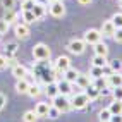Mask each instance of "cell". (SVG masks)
<instances>
[{"mask_svg": "<svg viewBox=\"0 0 122 122\" xmlns=\"http://www.w3.org/2000/svg\"><path fill=\"white\" fill-rule=\"evenodd\" d=\"M52 105L59 110L60 113H66L69 110H72V105H71V100L67 98V96L64 95H57L55 98H52Z\"/></svg>", "mask_w": 122, "mask_h": 122, "instance_id": "1", "label": "cell"}, {"mask_svg": "<svg viewBox=\"0 0 122 122\" xmlns=\"http://www.w3.org/2000/svg\"><path fill=\"white\" fill-rule=\"evenodd\" d=\"M33 57L36 60H48L50 59V48H48L45 43H38L33 46Z\"/></svg>", "mask_w": 122, "mask_h": 122, "instance_id": "2", "label": "cell"}, {"mask_svg": "<svg viewBox=\"0 0 122 122\" xmlns=\"http://www.w3.org/2000/svg\"><path fill=\"white\" fill-rule=\"evenodd\" d=\"M88 103H89V98H88L84 93H77V95L72 96V100H71L72 108H76V110H83V108H86Z\"/></svg>", "mask_w": 122, "mask_h": 122, "instance_id": "3", "label": "cell"}, {"mask_svg": "<svg viewBox=\"0 0 122 122\" xmlns=\"http://www.w3.org/2000/svg\"><path fill=\"white\" fill-rule=\"evenodd\" d=\"M48 10L53 17H62L64 14H66V7H64V2L62 0H52L50 4H48Z\"/></svg>", "mask_w": 122, "mask_h": 122, "instance_id": "4", "label": "cell"}, {"mask_svg": "<svg viewBox=\"0 0 122 122\" xmlns=\"http://www.w3.org/2000/svg\"><path fill=\"white\" fill-rule=\"evenodd\" d=\"M84 43L86 45H95V43H98L100 40H102V33H100V29H88L86 33H84Z\"/></svg>", "mask_w": 122, "mask_h": 122, "instance_id": "5", "label": "cell"}, {"mask_svg": "<svg viewBox=\"0 0 122 122\" xmlns=\"http://www.w3.org/2000/svg\"><path fill=\"white\" fill-rule=\"evenodd\" d=\"M67 48H69L71 53L81 55V53L84 52V48H86V43H84V40H71L69 45H67Z\"/></svg>", "mask_w": 122, "mask_h": 122, "instance_id": "6", "label": "cell"}, {"mask_svg": "<svg viewBox=\"0 0 122 122\" xmlns=\"http://www.w3.org/2000/svg\"><path fill=\"white\" fill-rule=\"evenodd\" d=\"M69 67H71V59H69V57L60 55L59 59L55 60V71H57V72H60V74H64V72H66Z\"/></svg>", "mask_w": 122, "mask_h": 122, "instance_id": "7", "label": "cell"}, {"mask_svg": "<svg viewBox=\"0 0 122 122\" xmlns=\"http://www.w3.org/2000/svg\"><path fill=\"white\" fill-rule=\"evenodd\" d=\"M107 77V86L110 89L117 88V86H122V74L120 72H112L110 76H105Z\"/></svg>", "mask_w": 122, "mask_h": 122, "instance_id": "8", "label": "cell"}, {"mask_svg": "<svg viewBox=\"0 0 122 122\" xmlns=\"http://www.w3.org/2000/svg\"><path fill=\"white\" fill-rule=\"evenodd\" d=\"M14 31H15V36L21 38V40H26L29 36V26L26 22H17L15 28H14Z\"/></svg>", "mask_w": 122, "mask_h": 122, "instance_id": "9", "label": "cell"}, {"mask_svg": "<svg viewBox=\"0 0 122 122\" xmlns=\"http://www.w3.org/2000/svg\"><path fill=\"white\" fill-rule=\"evenodd\" d=\"M57 86H59V93L64 95V96H69L72 93V83H69V81L64 79V77H62V81L57 83Z\"/></svg>", "mask_w": 122, "mask_h": 122, "instance_id": "10", "label": "cell"}, {"mask_svg": "<svg viewBox=\"0 0 122 122\" xmlns=\"http://www.w3.org/2000/svg\"><path fill=\"white\" fill-rule=\"evenodd\" d=\"M86 89V91H84V95L88 96V98H89V102H93V100H96V98H98V96L102 95V91H100V88H96L93 83L91 84H89L88 88H84Z\"/></svg>", "mask_w": 122, "mask_h": 122, "instance_id": "11", "label": "cell"}, {"mask_svg": "<svg viewBox=\"0 0 122 122\" xmlns=\"http://www.w3.org/2000/svg\"><path fill=\"white\" fill-rule=\"evenodd\" d=\"M115 26H113V22L112 21H105L102 24V29H100V33L102 36H113V33H115Z\"/></svg>", "mask_w": 122, "mask_h": 122, "instance_id": "12", "label": "cell"}, {"mask_svg": "<svg viewBox=\"0 0 122 122\" xmlns=\"http://www.w3.org/2000/svg\"><path fill=\"white\" fill-rule=\"evenodd\" d=\"M29 81H28V77H22V79H17V83H15V91L17 93H21V95H24V93H28V89H29Z\"/></svg>", "mask_w": 122, "mask_h": 122, "instance_id": "13", "label": "cell"}, {"mask_svg": "<svg viewBox=\"0 0 122 122\" xmlns=\"http://www.w3.org/2000/svg\"><path fill=\"white\" fill-rule=\"evenodd\" d=\"M12 76L15 79H22V77H28V69L21 66V64H17V66H14L12 67Z\"/></svg>", "mask_w": 122, "mask_h": 122, "instance_id": "14", "label": "cell"}, {"mask_svg": "<svg viewBox=\"0 0 122 122\" xmlns=\"http://www.w3.org/2000/svg\"><path fill=\"white\" fill-rule=\"evenodd\" d=\"M48 108H50V103H46V102H40V103L36 105L35 112H36V115H38V117H48Z\"/></svg>", "mask_w": 122, "mask_h": 122, "instance_id": "15", "label": "cell"}, {"mask_svg": "<svg viewBox=\"0 0 122 122\" xmlns=\"http://www.w3.org/2000/svg\"><path fill=\"white\" fill-rule=\"evenodd\" d=\"M76 84L79 86V88H88L89 84H91V77H89L88 74H77V77H76Z\"/></svg>", "mask_w": 122, "mask_h": 122, "instance_id": "16", "label": "cell"}, {"mask_svg": "<svg viewBox=\"0 0 122 122\" xmlns=\"http://www.w3.org/2000/svg\"><path fill=\"white\" fill-rule=\"evenodd\" d=\"M45 93L48 98H55L59 93V86H57V83H46V88H45Z\"/></svg>", "mask_w": 122, "mask_h": 122, "instance_id": "17", "label": "cell"}, {"mask_svg": "<svg viewBox=\"0 0 122 122\" xmlns=\"http://www.w3.org/2000/svg\"><path fill=\"white\" fill-rule=\"evenodd\" d=\"M93 46H95V48H93V50H95V55H103V57H107V55H108V46L105 45L102 40H100L98 43H95Z\"/></svg>", "mask_w": 122, "mask_h": 122, "instance_id": "18", "label": "cell"}, {"mask_svg": "<svg viewBox=\"0 0 122 122\" xmlns=\"http://www.w3.org/2000/svg\"><path fill=\"white\" fill-rule=\"evenodd\" d=\"M108 110H110L112 115H119V113H122V100H113L110 103Z\"/></svg>", "mask_w": 122, "mask_h": 122, "instance_id": "19", "label": "cell"}, {"mask_svg": "<svg viewBox=\"0 0 122 122\" xmlns=\"http://www.w3.org/2000/svg\"><path fill=\"white\" fill-rule=\"evenodd\" d=\"M77 74H79V72H77L76 69L69 67L66 72H64V79H67L69 83H72V84H74V83H76V77H77Z\"/></svg>", "mask_w": 122, "mask_h": 122, "instance_id": "20", "label": "cell"}, {"mask_svg": "<svg viewBox=\"0 0 122 122\" xmlns=\"http://www.w3.org/2000/svg\"><path fill=\"white\" fill-rule=\"evenodd\" d=\"M45 12H46L45 5H41V4H35V7H33V14H35L36 21H38V19H41L43 15H45Z\"/></svg>", "mask_w": 122, "mask_h": 122, "instance_id": "21", "label": "cell"}, {"mask_svg": "<svg viewBox=\"0 0 122 122\" xmlns=\"http://www.w3.org/2000/svg\"><path fill=\"white\" fill-rule=\"evenodd\" d=\"M93 66H95V67H107V57H103V55H95V57H93Z\"/></svg>", "mask_w": 122, "mask_h": 122, "instance_id": "22", "label": "cell"}, {"mask_svg": "<svg viewBox=\"0 0 122 122\" xmlns=\"http://www.w3.org/2000/svg\"><path fill=\"white\" fill-rule=\"evenodd\" d=\"M22 120H24V122H36V120H38V115H36L35 110H28V112H24Z\"/></svg>", "mask_w": 122, "mask_h": 122, "instance_id": "23", "label": "cell"}, {"mask_svg": "<svg viewBox=\"0 0 122 122\" xmlns=\"http://www.w3.org/2000/svg\"><path fill=\"white\" fill-rule=\"evenodd\" d=\"M7 22H15V21H17V14H15L14 12V9H5V17H4Z\"/></svg>", "mask_w": 122, "mask_h": 122, "instance_id": "24", "label": "cell"}, {"mask_svg": "<svg viewBox=\"0 0 122 122\" xmlns=\"http://www.w3.org/2000/svg\"><path fill=\"white\" fill-rule=\"evenodd\" d=\"M22 21L26 22V24H29V22H35V21H36V17H35L33 10H22Z\"/></svg>", "mask_w": 122, "mask_h": 122, "instance_id": "25", "label": "cell"}, {"mask_svg": "<svg viewBox=\"0 0 122 122\" xmlns=\"http://www.w3.org/2000/svg\"><path fill=\"white\" fill-rule=\"evenodd\" d=\"M28 95H29V96H33V98H36V96H40V95H41V88H40L38 84H29Z\"/></svg>", "mask_w": 122, "mask_h": 122, "instance_id": "26", "label": "cell"}, {"mask_svg": "<svg viewBox=\"0 0 122 122\" xmlns=\"http://www.w3.org/2000/svg\"><path fill=\"white\" fill-rule=\"evenodd\" d=\"M89 76L91 77H103V67H95L93 66V69H91V72H89Z\"/></svg>", "mask_w": 122, "mask_h": 122, "instance_id": "27", "label": "cell"}, {"mask_svg": "<svg viewBox=\"0 0 122 122\" xmlns=\"http://www.w3.org/2000/svg\"><path fill=\"white\" fill-rule=\"evenodd\" d=\"M120 69H122V62H120V60L115 59V60L110 62V71H112V72H120Z\"/></svg>", "mask_w": 122, "mask_h": 122, "instance_id": "28", "label": "cell"}, {"mask_svg": "<svg viewBox=\"0 0 122 122\" xmlns=\"http://www.w3.org/2000/svg\"><path fill=\"white\" fill-rule=\"evenodd\" d=\"M100 120L102 122H105V120H110V117H112V113H110V110L108 108H103V110H100Z\"/></svg>", "mask_w": 122, "mask_h": 122, "instance_id": "29", "label": "cell"}, {"mask_svg": "<svg viewBox=\"0 0 122 122\" xmlns=\"http://www.w3.org/2000/svg\"><path fill=\"white\" fill-rule=\"evenodd\" d=\"M110 21L113 22V26H115V28H122V14H113V17Z\"/></svg>", "mask_w": 122, "mask_h": 122, "instance_id": "30", "label": "cell"}, {"mask_svg": "<svg viewBox=\"0 0 122 122\" xmlns=\"http://www.w3.org/2000/svg\"><path fill=\"white\" fill-rule=\"evenodd\" d=\"M15 52H17V45H15V43H9V45H7V59H10Z\"/></svg>", "mask_w": 122, "mask_h": 122, "instance_id": "31", "label": "cell"}, {"mask_svg": "<svg viewBox=\"0 0 122 122\" xmlns=\"http://www.w3.org/2000/svg\"><path fill=\"white\" fill-rule=\"evenodd\" d=\"M35 0H24V2H22V10H33V7H35Z\"/></svg>", "mask_w": 122, "mask_h": 122, "instance_id": "32", "label": "cell"}, {"mask_svg": "<svg viewBox=\"0 0 122 122\" xmlns=\"http://www.w3.org/2000/svg\"><path fill=\"white\" fill-rule=\"evenodd\" d=\"M112 95H113V100H122V86H117L112 89Z\"/></svg>", "mask_w": 122, "mask_h": 122, "instance_id": "33", "label": "cell"}, {"mask_svg": "<svg viewBox=\"0 0 122 122\" xmlns=\"http://www.w3.org/2000/svg\"><path fill=\"white\" fill-rule=\"evenodd\" d=\"M7 31H9V22H7L5 19H0V36L5 35Z\"/></svg>", "mask_w": 122, "mask_h": 122, "instance_id": "34", "label": "cell"}, {"mask_svg": "<svg viewBox=\"0 0 122 122\" xmlns=\"http://www.w3.org/2000/svg\"><path fill=\"white\" fill-rule=\"evenodd\" d=\"M59 110H57L55 107H53V105H50V108H48V117H50V119H57V117H59Z\"/></svg>", "mask_w": 122, "mask_h": 122, "instance_id": "35", "label": "cell"}, {"mask_svg": "<svg viewBox=\"0 0 122 122\" xmlns=\"http://www.w3.org/2000/svg\"><path fill=\"white\" fill-rule=\"evenodd\" d=\"M113 40H115L117 43H122V28H117L115 29V33H113V36H112Z\"/></svg>", "mask_w": 122, "mask_h": 122, "instance_id": "36", "label": "cell"}, {"mask_svg": "<svg viewBox=\"0 0 122 122\" xmlns=\"http://www.w3.org/2000/svg\"><path fill=\"white\" fill-rule=\"evenodd\" d=\"M2 4H4V7L5 9H14V0H2Z\"/></svg>", "mask_w": 122, "mask_h": 122, "instance_id": "37", "label": "cell"}, {"mask_svg": "<svg viewBox=\"0 0 122 122\" xmlns=\"http://www.w3.org/2000/svg\"><path fill=\"white\" fill-rule=\"evenodd\" d=\"M7 67V57L5 55H0V71H4Z\"/></svg>", "mask_w": 122, "mask_h": 122, "instance_id": "38", "label": "cell"}, {"mask_svg": "<svg viewBox=\"0 0 122 122\" xmlns=\"http://www.w3.org/2000/svg\"><path fill=\"white\" fill-rule=\"evenodd\" d=\"M5 103H7V98H5V95L4 93H0V110H2L5 107Z\"/></svg>", "mask_w": 122, "mask_h": 122, "instance_id": "39", "label": "cell"}, {"mask_svg": "<svg viewBox=\"0 0 122 122\" xmlns=\"http://www.w3.org/2000/svg\"><path fill=\"white\" fill-rule=\"evenodd\" d=\"M110 122H122V113H119V115H112Z\"/></svg>", "mask_w": 122, "mask_h": 122, "instance_id": "40", "label": "cell"}, {"mask_svg": "<svg viewBox=\"0 0 122 122\" xmlns=\"http://www.w3.org/2000/svg\"><path fill=\"white\" fill-rule=\"evenodd\" d=\"M35 2H36V4H41V5H48L52 0H35Z\"/></svg>", "mask_w": 122, "mask_h": 122, "instance_id": "41", "label": "cell"}, {"mask_svg": "<svg viewBox=\"0 0 122 122\" xmlns=\"http://www.w3.org/2000/svg\"><path fill=\"white\" fill-rule=\"evenodd\" d=\"M77 2H79L81 5H88V4H91V0H77Z\"/></svg>", "mask_w": 122, "mask_h": 122, "instance_id": "42", "label": "cell"}, {"mask_svg": "<svg viewBox=\"0 0 122 122\" xmlns=\"http://www.w3.org/2000/svg\"><path fill=\"white\" fill-rule=\"evenodd\" d=\"M119 5H120V7H122V0H119Z\"/></svg>", "mask_w": 122, "mask_h": 122, "instance_id": "43", "label": "cell"}, {"mask_svg": "<svg viewBox=\"0 0 122 122\" xmlns=\"http://www.w3.org/2000/svg\"><path fill=\"white\" fill-rule=\"evenodd\" d=\"M105 122H110V120H105Z\"/></svg>", "mask_w": 122, "mask_h": 122, "instance_id": "44", "label": "cell"}]
</instances>
